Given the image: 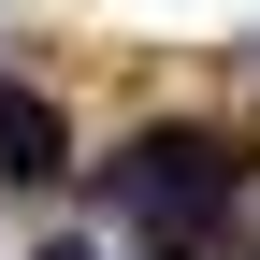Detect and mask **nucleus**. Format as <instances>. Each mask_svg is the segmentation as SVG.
Returning a JSON list of instances; mask_svg holds the SVG:
<instances>
[{"instance_id":"f257e3e1","label":"nucleus","mask_w":260,"mask_h":260,"mask_svg":"<svg viewBox=\"0 0 260 260\" xmlns=\"http://www.w3.org/2000/svg\"><path fill=\"white\" fill-rule=\"evenodd\" d=\"M232 188H246V159H232V130H130V145L102 159V203L145 232L159 260H188V246H217V217H232Z\"/></svg>"},{"instance_id":"f03ea898","label":"nucleus","mask_w":260,"mask_h":260,"mask_svg":"<svg viewBox=\"0 0 260 260\" xmlns=\"http://www.w3.org/2000/svg\"><path fill=\"white\" fill-rule=\"evenodd\" d=\"M0 174H58V102L44 87H0Z\"/></svg>"},{"instance_id":"7ed1b4c3","label":"nucleus","mask_w":260,"mask_h":260,"mask_svg":"<svg viewBox=\"0 0 260 260\" xmlns=\"http://www.w3.org/2000/svg\"><path fill=\"white\" fill-rule=\"evenodd\" d=\"M44 260H102V246H87V232H58V246H44Z\"/></svg>"}]
</instances>
